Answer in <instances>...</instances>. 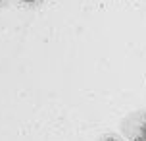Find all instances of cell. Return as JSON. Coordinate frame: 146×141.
Listing matches in <instances>:
<instances>
[{"mask_svg": "<svg viewBox=\"0 0 146 141\" xmlns=\"http://www.w3.org/2000/svg\"><path fill=\"white\" fill-rule=\"evenodd\" d=\"M140 135H142V137L146 139V122L142 124V128H140Z\"/></svg>", "mask_w": 146, "mask_h": 141, "instance_id": "1", "label": "cell"}, {"mask_svg": "<svg viewBox=\"0 0 146 141\" xmlns=\"http://www.w3.org/2000/svg\"><path fill=\"white\" fill-rule=\"evenodd\" d=\"M135 141H146V139L142 137V135H139V137H135Z\"/></svg>", "mask_w": 146, "mask_h": 141, "instance_id": "2", "label": "cell"}, {"mask_svg": "<svg viewBox=\"0 0 146 141\" xmlns=\"http://www.w3.org/2000/svg\"><path fill=\"white\" fill-rule=\"evenodd\" d=\"M106 141H117V139H106Z\"/></svg>", "mask_w": 146, "mask_h": 141, "instance_id": "3", "label": "cell"}, {"mask_svg": "<svg viewBox=\"0 0 146 141\" xmlns=\"http://www.w3.org/2000/svg\"><path fill=\"white\" fill-rule=\"evenodd\" d=\"M25 2H35V0H25Z\"/></svg>", "mask_w": 146, "mask_h": 141, "instance_id": "4", "label": "cell"}]
</instances>
